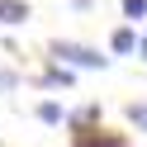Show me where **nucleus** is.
<instances>
[{
  "label": "nucleus",
  "mask_w": 147,
  "mask_h": 147,
  "mask_svg": "<svg viewBox=\"0 0 147 147\" xmlns=\"http://www.w3.org/2000/svg\"><path fill=\"white\" fill-rule=\"evenodd\" d=\"M71 147H128V133H109L105 119L86 128H71Z\"/></svg>",
  "instance_id": "nucleus-2"
},
{
  "label": "nucleus",
  "mask_w": 147,
  "mask_h": 147,
  "mask_svg": "<svg viewBox=\"0 0 147 147\" xmlns=\"http://www.w3.org/2000/svg\"><path fill=\"white\" fill-rule=\"evenodd\" d=\"M38 86H43V90H71V86H76V67H67V62H57V57H52L48 67H43Z\"/></svg>",
  "instance_id": "nucleus-3"
},
{
  "label": "nucleus",
  "mask_w": 147,
  "mask_h": 147,
  "mask_svg": "<svg viewBox=\"0 0 147 147\" xmlns=\"http://www.w3.org/2000/svg\"><path fill=\"white\" fill-rule=\"evenodd\" d=\"M33 10L29 0H0V29H14V24H29Z\"/></svg>",
  "instance_id": "nucleus-6"
},
{
  "label": "nucleus",
  "mask_w": 147,
  "mask_h": 147,
  "mask_svg": "<svg viewBox=\"0 0 147 147\" xmlns=\"http://www.w3.org/2000/svg\"><path fill=\"white\" fill-rule=\"evenodd\" d=\"M48 57L67 62V67H76V71H105V67H109V57H105L100 48L76 43V38H52V43H48Z\"/></svg>",
  "instance_id": "nucleus-1"
},
{
  "label": "nucleus",
  "mask_w": 147,
  "mask_h": 147,
  "mask_svg": "<svg viewBox=\"0 0 147 147\" xmlns=\"http://www.w3.org/2000/svg\"><path fill=\"white\" fill-rule=\"evenodd\" d=\"M14 86H19V76H14L10 67H0V90H14Z\"/></svg>",
  "instance_id": "nucleus-10"
},
{
  "label": "nucleus",
  "mask_w": 147,
  "mask_h": 147,
  "mask_svg": "<svg viewBox=\"0 0 147 147\" xmlns=\"http://www.w3.org/2000/svg\"><path fill=\"white\" fill-rule=\"evenodd\" d=\"M128 128H138V133H147V105H128Z\"/></svg>",
  "instance_id": "nucleus-9"
},
{
  "label": "nucleus",
  "mask_w": 147,
  "mask_h": 147,
  "mask_svg": "<svg viewBox=\"0 0 147 147\" xmlns=\"http://www.w3.org/2000/svg\"><path fill=\"white\" fill-rule=\"evenodd\" d=\"M133 57H142V62H147V29L138 33V48H133Z\"/></svg>",
  "instance_id": "nucleus-11"
},
{
  "label": "nucleus",
  "mask_w": 147,
  "mask_h": 147,
  "mask_svg": "<svg viewBox=\"0 0 147 147\" xmlns=\"http://www.w3.org/2000/svg\"><path fill=\"white\" fill-rule=\"evenodd\" d=\"M119 10L128 24H138V19H147V0H119Z\"/></svg>",
  "instance_id": "nucleus-8"
},
{
  "label": "nucleus",
  "mask_w": 147,
  "mask_h": 147,
  "mask_svg": "<svg viewBox=\"0 0 147 147\" xmlns=\"http://www.w3.org/2000/svg\"><path fill=\"white\" fill-rule=\"evenodd\" d=\"M133 48H138V24H119L109 33V52L114 57H133Z\"/></svg>",
  "instance_id": "nucleus-4"
},
{
  "label": "nucleus",
  "mask_w": 147,
  "mask_h": 147,
  "mask_svg": "<svg viewBox=\"0 0 147 147\" xmlns=\"http://www.w3.org/2000/svg\"><path fill=\"white\" fill-rule=\"evenodd\" d=\"M105 109L100 105H81V109H67V128H86V123H100Z\"/></svg>",
  "instance_id": "nucleus-7"
},
{
  "label": "nucleus",
  "mask_w": 147,
  "mask_h": 147,
  "mask_svg": "<svg viewBox=\"0 0 147 147\" xmlns=\"http://www.w3.org/2000/svg\"><path fill=\"white\" fill-rule=\"evenodd\" d=\"M33 119H38L43 128H62L67 123V105H62V100H38V105H33Z\"/></svg>",
  "instance_id": "nucleus-5"
}]
</instances>
